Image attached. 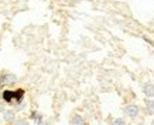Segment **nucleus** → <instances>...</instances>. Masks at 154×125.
<instances>
[{
    "mask_svg": "<svg viewBox=\"0 0 154 125\" xmlns=\"http://www.w3.org/2000/svg\"><path fill=\"white\" fill-rule=\"evenodd\" d=\"M125 114L131 118H136V117L139 115V107L136 106V104H129V106L125 108Z\"/></svg>",
    "mask_w": 154,
    "mask_h": 125,
    "instance_id": "f257e3e1",
    "label": "nucleus"
},
{
    "mask_svg": "<svg viewBox=\"0 0 154 125\" xmlns=\"http://www.w3.org/2000/svg\"><path fill=\"white\" fill-rule=\"evenodd\" d=\"M143 93L146 94V97H154V84L146 83L143 86Z\"/></svg>",
    "mask_w": 154,
    "mask_h": 125,
    "instance_id": "f03ea898",
    "label": "nucleus"
},
{
    "mask_svg": "<svg viewBox=\"0 0 154 125\" xmlns=\"http://www.w3.org/2000/svg\"><path fill=\"white\" fill-rule=\"evenodd\" d=\"M2 97H3V100H5L6 103H13L14 101V92H11V90H6V92H3Z\"/></svg>",
    "mask_w": 154,
    "mask_h": 125,
    "instance_id": "7ed1b4c3",
    "label": "nucleus"
},
{
    "mask_svg": "<svg viewBox=\"0 0 154 125\" xmlns=\"http://www.w3.org/2000/svg\"><path fill=\"white\" fill-rule=\"evenodd\" d=\"M14 112L13 111H3V120L6 121V122H14Z\"/></svg>",
    "mask_w": 154,
    "mask_h": 125,
    "instance_id": "20e7f679",
    "label": "nucleus"
},
{
    "mask_svg": "<svg viewBox=\"0 0 154 125\" xmlns=\"http://www.w3.org/2000/svg\"><path fill=\"white\" fill-rule=\"evenodd\" d=\"M16 82H17V76L16 74L9 73L5 76V84H14Z\"/></svg>",
    "mask_w": 154,
    "mask_h": 125,
    "instance_id": "39448f33",
    "label": "nucleus"
},
{
    "mask_svg": "<svg viewBox=\"0 0 154 125\" xmlns=\"http://www.w3.org/2000/svg\"><path fill=\"white\" fill-rule=\"evenodd\" d=\"M23 97H24V90L23 89H19V90H16V92H14V101L16 103L21 101Z\"/></svg>",
    "mask_w": 154,
    "mask_h": 125,
    "instance_id": "423d86ee",
    "label": "nucleus"
},
{
    "mask_svg": "<svg viewBox=\"0 0 154 125\" xmlns=\"http://www.w3.org/2000/svg\"><path fill=\"white\" fill-rule=\"evenodd\" d=\"M72 124H85V120L81 115H75L72 118Z\"/></svg>",
    "mask_w": 154,
    "mask_h": 125,
    "instance_id": "0eeeda50",
    "label": "nucleus"
},
{
    "mask_svg": "<svg viewBox=\"0 0 154 125\" xmlns=\"http://www.w3.org/2000/svg\"><path fill=\"white\" fill-rule=\"evenodd\" d=\"M146 107H147V111H149L151 115H154V101H147Z\"/></svg>",
    "mask_w": 154,
    "mask_h": 125,
    "instance_id": "6e6552de",
    "label": "nucleus"
},
{
    "mask_svg": "<svg viewBox=\"0 0 154 125\" xmlns=\"http://www.w3.org/2000/svg\"><path fill=\"white\" fill-rule=\"evenodd\" d=\"M24 107H26V104H24L23 101H19V103H16V106H14V110H23Z\"/></svg>",
    "mask_w": 154,
    "mask_h": 125,
    "instance_id": "1a4fd4ad",
    "label": "nucleus"
},
{
    "mask_svg": "<svg viewBox=\"0 0 154 125\" xmlns=\"http://www.w3.org/2000/svg\"><path fill=\"white\" fill-rule=\"evenodd\" d=\"M115 124H126V121L122 120V118H117V120H115Z\"/></svg>",
    "mask_w": 154,
    "mask_h": 125,
    "instance_id": "9d476101",
    "label": "nucleus"
},
{
    "mask_svg": "<svg viewBox=\"0 0 154 125\" xmlns=\"http://www.w3.org/2000/svg\"><path fill=\"white\" fill-rule=\"evenodd\" d=\"M2 84H5V76L0 74V86H2Z\"/></svg>",
    "mask_w": 154,
    "mask_h": 125,
    "instance_id": "9b49d317",
    "label": "nucleus"
},
{
    "mask_svg": "<svg viewBox=\"0 0 154 125\" xmlns=\"http://www.w3.org/2000/svg\"><path fill=\"white\" fill-rule=\"evenodd\" d=\"M16 124H27V121H24V120H20V121H16Z\"/></svg>",
    "mask_w": 154,
    "mask_h": 125,
    "instance_id": "f8f14e48",
    "label": "nucleus"
},
{
    "mask_svg": "<svg viewBox=\"0 0 154 125\" xmlns=\"http://www.w3.org/2000/svg\"><path fill=\"white\" fill-rule=\"evenodd\" d=\"M0 111H5V107H3V104H0Z\"/></svg>",
    "mask_w": 154,
    "mask_h": 125,
    "instance_id": "ddd939ff",
    "label": "nucleus"
},
{
    "mask_svg": "<svg viewBox=\"0 0 154 125\" xmlns=\"http://www.w3.org/2000/svg\"><path fill=\"white\" fill-rule=\"evenodd\" d=\"M153 124H154V120H153Z\"/></svg>",
    "mask_w": 154,
    "mask_h": 125,
    "instance_id": "4468645a",
    "label": "nucleus"
}]
</instances>
